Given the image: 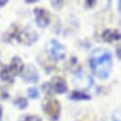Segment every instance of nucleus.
<instances>
[{"mask_svg":"<svg viewBox=\"0 0 121 121\" xmlns=\"http://www.w3.org/2000/svg\"><path fill=\"white\" fill-rule=\"evenodd\" d=\"M43 110L45 113L52 119V120H56L59 115H60V111H61V106H60L59 101L52 97V96H48L44 98L42 102Z\"/></svg>","mask_w":121,"mask_h":121,"instance_id":"obj_3","label":"nucleus"},{"mask_svg":"<svg viewBox=\"0 0 121 121\" xmlns=\"http://www.w3.org/2000/svg\"><path fill=\"white\" fill-rule=\"evenodd\" d=\"M2 112H3V108H2L1 105H0V119H1V117H2Z\"/></svg>","mask_w":121,"mask_h":121,"instance_id":"obj_17","label":"nucleus"},{"mask_svg":"<svg viewBox=\"0 0 121 121\" xmlns=\"http://www.w3.org/2000/svg\"><path fill=\"white\" fill-rule=\"evenodd\" d=\"M90 67L97 77L101 79L108 78L112 67V60L110 52L104 48L94 50L90 57Z\"/></svg>","mask_w":121,"mask_h":121,"instance_id":"obj_1","label":"nucleus"},{"mask_svg":"<svg viewBox=\"0 0 121 121\" xmlns=\"http://www.w3.org/2000/svg\"><path fill=\"white\" fill-rule=\"evenodd\" d=\"M76 121H95V118L92 114H86V115L82 116L81 118H79Z\"/></svg>","mask_w":121,"mask_h":121,"instance_id":"obj_14","label":"nucleus"},{"mask_svg":"<svg viewBox=\"0 0 121 121\" xmlns=\"http://www.w3.org/2000/svg\"><path fill=\"white\" fill-rule=\"evenodd\" d=\"M13 104H14V106L17 107L18 109L23 110V109H25V108L28 106V101H27V99L24 98V97H17V98L13 101Z\"/></svg>","mask_w":121,"mask_h":121,"instance_id":"obj_11","label":"nucleus"},{"mask_svg":"<svg viewBox=\"0 0 121 121\" xmlns=\"http://www.w3.org/2000/svg\"><path fill=\"white\" fill-rule=\"evenodd\" d=\"M36 24L40 28H46L50 23V13L42 8H35V9Z\"/></svg>","mask_w":121,"mask_h":121,"instance_id":"obj_8","label":"nucleus"},{"mask_svg":"<svg viewBox=\"0 0 121 121\" xmlns=\"http://www.w3.org/2000/svg\"><path fill=\"white\" fill-rule=\"evenodd\" d=\"M22 78L27 83H36L39 79V74L36 68L33 65H28L24 67L23 71L21 72Z\"/></svg>","mask_w":121,"mask_h":121,"instance_id":"obj_7","label":"nucleus"},{"mask_svg":"<svg viewBox=\"0 0 121 121\" xmlns=\"http://www.w3.org/2000/svg\"><path fill=\"white\" fill-rule=\"evenodd\" d=\"M24 69V63L18 56H14L9 66H6L0 72V77L1 79L9 82H13L15 75L21 73Z\"/></svg>","mask_w":121,"mask_h":121,"instance_id":"obj_2","label":"nucleus"},{"mask_svg":"<svg viewBox=\"0 0 121 121\" xmlns=\"http://www.w3.org/2000/svg\"><path fill=\"white\" fill-rule=\"evenodd\" d=\"M116 116H117V117H115L114 115H112L113 121H120V112H119V111L116 112Z\"/></svg>","mask_w":121,"mask_h":121,"instance_id":"obj_16","label":"nucleus"},{"mask_svg":"<svg viewBox=\"0 0 121 121\" xmlns=\"http://www.w3.org/2000/svg\"><path fill=\"white\" fill-rule=\"evenodd\" d=\"M119 36H120V35H119L118 31L114 29H108L102 35V38L107 42H112L114 40H117V39H119Z\"/></svg>","mask_w":121,"mask_h":121,"instance_id":"obj_9","label":"nucleus"},{"mask_svg":"<svg viewBox=\"0 0 121 121\" xmlns=\"http://www.w3.org/2000/svg\"><path fill=\"white\" fill-rule=\"evenodd\" d=\"M12 36L17 38L20 42L24 43L25 45H32L38 38V35L35 32H30V31H26V30L20 31L17 28L13 30Z\"/></svg>","mask_w":121,"mask_h":121,"instance_id":"obj_5","label":"nucleus"},{"mask_svg":"<svg viewBox=\"0 0 121 121\" xmlns=\"http://www.w3.org/2000/svg\"><path fill=\"white\" fill-rule=\"evenodd\" d=\"M28 95H29V96L31 97V98L35 99V98L38 97L39 92H38V91H37L35 88H30V89L28 90Z\"/></svg>","mask_w":121,"mask_h":121,"instance_id":"obj_13","label":"nucleus"},{"mask_svg":"<svg viewBox=\"0 0 121 121\" xmlns=\"http://www.w3.org/2000/svg\"><path fill=\"white\" fill-rule=\"evenodd\" d=\"M70 98L73 100H89L91 99V96L80 91H74L71 94Z\"/></svg>","mask_w":121,"mask_h":121,"instance_id":"obj_10","label":"nucleus"},{"mask_svg":"<svg viewBox=\"0 0 121 121\" xmlns=\"http://www.w3.org/2000/svg\"><path fill=\"white\" fill-rule=\"evenodd\" d=\"M19 121H42L41 117L37 115H25L20 118Z\"/></svg>","mask_w":121,"mask_h":121,"instance_id":"obj_12","label":"nucleus"},{"mask_svg":"<svg viewBox=\"0 0 121 121\" xmlns=\"http://www.w3.org/2000/svg\"><path fill=\"white\" fill-rule=\"evenodd\" d=\"M9 96L10 95L8 94V92H6L3 89H0V99H7Z\"/></svg>","mask_w":121,"mask_h":121,"instance_id":"obj_15","label":"nucleus"},{"mask_svg":"<svg viewBox=\"0 0 121 121\" xmlns=\"http://www.w3.org/2000/svg\"><path fill=\"white\" fill-rule=\"evenodd\" d=\"M48 51L52 59L60 60V59H63L66 55L65 47L59 41H57L55 39H52L50 41V43L48 45Z\"/></svg>","mask_w":121,"mask_h":121,"instance_id":"obj_6","label":"nucleus"},{"mask_svg":"<svg viewBox=\"0 0 121 121\" xmlns=\"http://www.w3.org/2000/svg\"><path fill=\"white\" fill-rule=\"evenodd\" d=\"M43 90L47 94H64L67 92L68 87L65 79L62 77H54L43 85Z\"/></svg>","mask_w":121,"mask_h":121,"instance_id":"obj_4","label":"nucleus"}]
</instances>
